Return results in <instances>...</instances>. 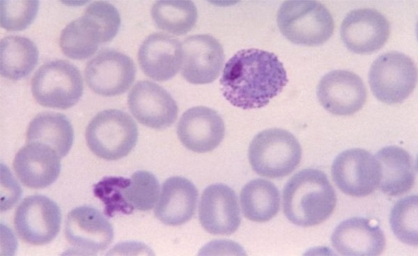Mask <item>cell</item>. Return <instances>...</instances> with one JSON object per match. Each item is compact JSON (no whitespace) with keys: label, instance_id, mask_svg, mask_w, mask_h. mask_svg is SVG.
Instances as JSON below:
<instances>
[{"label":"cell","instance_id":"cell-21","mask_svg":"<svg viewBox=\"0 0 418 256\" xmlns=\"http://www.w3.org/2000/svg\"><path fill=\"white\" fill-rule=\"evenodd\" d=\"M197 200L198 191L192 182L180 176L169 177L162 186L155 215L165 225H183L194 216Z\"/></svg>","mask_w":418,"mask_h":256},{"label":"cell","instance_id":"cell-7","mask_svg":"<svg viewBox=\"0 0 418 256\" xmlns=\"http://www.w3.org/2000/svg\"><path fill=\"white\" fill-rule=\"evenodd\" d=\"M417 79L414 61L398 51H389L372 63L369 82L374 96L387 104L403 102L413 92Z\"/></svg>","mask_w":418,"mask_h":256},{"label":"cell","instance_id":"cell-31","mask_svg":"<svg viewBox=\"0 0 418 256\" xmlns=\"http://www.w3.org/2000/svg\"><path fill=\"white\" fill-rule=\"evenodd\" d=\"M84 15L90 17L98 26L102 42L111 41L117 34L121 17L117 8L105 1H93L84 10Z\"/></svg>","mask_w":418,"mask_h":256},{"label":"cell","instance_id":"cell-17","mask_svg":"<svg viewBox=\"0 0 418 256\" xmlns=\"http://www.w3.org/2000/svg\"><path fill=\"white\" fill-rule=\"evenodd\" d=\"M224 122L214 109L195 106L185 111L177 125L180 141L188 150L205 153L215 150L222 141Z\"/></svg>","mask_w":418,"mask_h":256},{"label":"cell","instance_id":"cell-19","mask_svg":"<svg viewBox=\"0 0 418 256\" xmlns=\"http://www.w3.org/2000/svg\"><path fill=\"white\" fill-rule=\"evenodd\" d=\"M182 44L175 37L154 33L148 35L138 51L139 64L144 73L157 81L173 78L182 65Z\"/></svg>","mask_w":418,"mask_h":256},{"label":"cell","instance_id":"cell-28","mask_svg":"<svg viewBox=\"0 0 418 256\" xmlns=\"http://www.w3.org/2000/svg\"><path fill=\"white\" fill-rule=\"evenodd\" d=\"M151 16L159 29L181 35L194 27L198 13L191 1H157L152 6Z\"/></svg>","mask_w":418,"mask_h":256},{"label":"cell","instance_id":"cell-1","mask_svg":"<svg viewBox=\"0 0 418 256\" xmlns=\"http://www.w3.org/2000/svg\"><path fill=\"white\" fill-rule=\"evenodd\" d=\"M287 83L286 71L278 57L253 48L236 52L225 64L220 79L225 99L245 110L266 106Z\"/></svg>","mask_w":418,"mask_h":256},{"label":"cell","instance_id":"cell-13","mask_svg":"<svg viewBox=\"0 0 418 256\" xmlns=\"http://www.w3.org/2000/svg\"><path fill=\"white\" fill-rule=\"evenodd\" d=\"M65 236L68 242L87 255L106 250L114 239L111 224L94 207L80 206L71 210L65 219Z\"/></svg>","mask_w":418,"mask_h":256},{"label":"cell","instance_id":"cell-24","mask_svg":"<svg viewBox=\"0 0 418 256\" xmlns=\"http://www.w3.org/2000/svg\"><path fill=\"white\" fill-rule=\"evenodd\" d=\"M240 202L244 216L254 222L264 223L279 211L280 194L275 185L264 179H256L241 190Z\"/></svg>","mask_w":418,"mask_h":256},{"label":"cell","instance_id":"cell-3","mask_svg":"<svg viewBox=\"0 0 418 256\" xmlns=\"http://www.w3.org/2000/svg\"><path fill=\"white\" fill-rule=\"evenodd\" d=\"M277 21L281 33L297 45H322L334 30L331 13L316 1H284L278 10Z\"/></svg>","mask_w":418,"mask_h":256},{"label":"cell","instance_id":"cell-25","mask_svg":"<svg viewBox=\"0 0 418 256\" xmlns=\"http://www.w3.org/2000/svg\"><path fill=\"white\" fill-rule=\"evenodd\" d=\"M38 59L36 44L28 38L8 35L0 44V71L1 76L19 80L34 69Z\"/></svg>","mask_w":418,"mask_h":256},{"label":"cell","instance_id":"cell-27","mask_svg":"<svg viewBox=\"0 0 418 256\" xmlns=\"http://www.w3.org/2000/svg\"><path fill=\"white\" fill-rule=\"evenodd\" d=\"M118 184L124 214H130L134 209L150 210L158 200L159 182L148 171H136L130 178L118 177Z\"/></svg>","mask_w":418,"mask_h":256},{"label":"cell","instance_id":"cell-9","mask_svg":"<svg viewBox=\"0 0 418 256\" xmlns=\"http://www.w3.org/2000/svg\"><path fill=\"white\" fill-rule=\"evenodd\" d=\"M332 176L345 194L364 197L373 192L380 182L378 161L369 152L360 148L346 150L334 159Z\"/></svg>","mask_w":418,"mask_h":256},{"label":"cell","instance_id":"cell-23","mask_svg":"<svg viewBox=\"0 0 418 256\" xmlns=\"http://www.w3.org/2000/svg\"><path fill=\"white\" fill-rule=\"evenodd\" d=\"M74 131L68 118L55 112H42L31 121L26 133V142L40 143L52 147L61 159L71 149Z\"/></svg>","mask_w":418,"mask_h":256},{"label":"cell","instance_id":"cell-26","mask_svg":"<svg viewBox=\"0 0 418 256\" xmlns=\"http://www.w3.org/2000/svg\"><path fill=\"white\" fill-rule=\"evenodd\" d=\"M102 35L96 24L83 16L70 22L62 31L59 45L63 53L72 59H85L93 55Z\"/></svg>","mask_w":418,"mask_h":256},{"label":"cell","instance_id":"cell-15","mask_svg":"<svg viewBox=\"0 0 418 256\" xmlns=\"http://www.w3.org/2000/svg\"><path fill=\"white\" fill-rule=\"evenodd\" d=\"M390 33L386 17L373 8L351 10L343 19L341 38L346 47L359 54H367L381 49Z\"/></svg>","mask_w":418,"mask_h":256},{"label":"cell","instance_id":"cell-11","mask_svg":"<svg viewBox=\"0 0 418 256\" xmlns=\"http://www.w3.org/2000/svg\"><path fill=\"white\" fill-rule=\"evenodd\" d=\"M129 109L141 124L155 129L171 126L178 108L171 95L162 86L150 81H139L127 97Z\"/></svg>","mask_w":418,"mask_h":256},{"label":"cell","instance_id":"cell-18","mask_svg":"<svg viewBox=\"0 0 418 256\" xmlns=\"http://www.w3.org/2000/svg\"><path fill=\"white\" fill-rule=\"evenodd\" d=\"M61 158L49 146L29 143L17 152L13 168L20 182L31 189H43L52 184L61 172Z\"/></svg>","mask_w":418,"mask_h":256},{"label":"cell","instance_id":"cell-6","mask_svg":"<svg viewBox=\"0 0 418 256\" xmlns=\"http://www.w3.org/2000/svg\"><path fill=\"white\" fill-rule=\"evenodd\" d=\"M31 85L32 95L39 104L59 109L74 106L84 90L79 69L60 59L42 65L34 73Z\"/></svg>","mask_w":418,"mask_h":256},{"label":"cell","instance_id":"cell-2","mask_svg":"<svg viewBox=\"0 0 418 256\" xmlns=\"http://www.w3.org/2000/svg\"><path fill=\"white\" fill-rule=\"evenodd\" d=\"M336 204L332 184L327 175L318 169L299 171L284 189V213L297 226L311 227L323 223L332 214Z\"/></svg>","mask_w":418,"mask_h":256},{"label":"cell","instance_id":"cell-29","mask_svg":"<svg viewBox=\"0 0 418 256\" xmlns=\"http://www.w3.org/2000/svg\"><path fill=\"white\" fill-rule=\"evenodd\" d=\"M418 196L409 195L397 201L392 209L389 224L396 238L407 245L418 244Z\"/></svg>","mask_w":418,"mask_h":256},{"label":"cell","instance_id":"cell-12","mask_svg":"<svg viewBox=\"0 0 418 256\" xmlns=\"http://www.w3.org/2000/svg\"><path fill=\"white\" fill-rule=\"evenodd\" d=\"M366 89L355 73L336 70L324 75L317 87L322 106L336 115H350L359 111L366 100Z\"/></svg>","mask_w":418,"mask_h":256},{"label":"cell","instance_id":"cell-22","mask_svg":"<svg viewBox=\"0 0 418 256\" xmlns=\"http://www.w3.org/2000/svg\"><path fill=\"white\" fill-rule=\"evenodd\" d=\"M375 157L380 168L379 189L391 196L401 195L414 185V161L403 148L389 145L380 149Z\"/></svg>","mask_w":418,"mask_h":256},{"label":"cell","instance_id":"cell-14","mask_svg":"<svg viewBox=\"0 0 418 256\" xmlns=\"http://www.w3.org/2000/svg\"><path fill=\"white\" fill-rule=\"evenodd\" d=\"M181 74L193 84H207L219 75L224 62L220 42L208 34L190 35L182 43Z\"/></svg>","mask_w":418,"mask_h":256},{"label":"cell","instance_id":"cell-16","mask_svg":"<svg viewBox=\"0 0 418 256\" xmlns=\"http://www.w3.org/2000/svg\"><path fill=\"white\" fill-rule=\"evenodd\" d=\"M199 221L210 234L230 235L241 221L235 191L224 184L208 186L203 191L199 207Z\"/></svg>","mask_w":418,"mask_h":256},{"label":"cell","instance_id":"cell-4","mask_svg":"<svg viewBox=\"0 0 418 256\" xmlns=\"http://www.w3.org/2000/svg\"><path fill=\"white\" fill-rule=\"evenodd\" d=\"M252 169L259 175L272 179L291 174L302 159V148L295 136L287 130H263L252 139L248 151Z\"/></svg>","mask_w":418,"mask_h":256},{"label":"cell","instance_id":"cell-8","mask_svg":"<svg viewBox=\"0 0 418 256\" xmlns=\"http://www.w3.org/2000/svg\"><path fill=\"white\" fill-rule=\"evenodd\" d=\"M59 205L42 195L25 198L16 209L14 227L19 238L33 246H43L59 234L61 223Z\"/></svg>","mask_w":418,"mask_h":256},{"label":"cell","instance_id":"cell-20","mask_svg":"<svg viewBox=\"0 0 418 256\" xmlns=\"http://www.w3.org/2000/svg\"><path fill=\"white\" fill-rule=\"evenodd\" d=\"M331 243L343 255L375 256L384 251L386 240L379 225L369 218L353 217L336 226Z\"/></svg>","mask_w":418,"mask_h":256},{"label":"cell","instance_id":"cell-30","mask_svg":"<svg viewBox=\"0 0 418 256\" xmlns=\"http://www.w3.org/2000/svg\"><path fill=\"white\" fill-rule=\"evenodd\" d=\"M1 26L10 31H22L35 19L39 8L38 1H1Z\"/></svg>","mask_w":418,"mask_h":256},{"label":"cell","instance_id":"cell-10","mask_svg":"<svg viewBox=\"0 0 418 256\" xmlns=\"http://www.w3.org/2000/svg\"><path fill=\"white\" fill-rule=\"evenodd\" d=\"M136 67L127 55L114 50L100 51L86 65L84 76L88 87L106 97L125 93L135 79Z\"/></svg>","mask_w":418,"mask_h":256},{"label":"cell","instance_id":"cell-5","mask_svg":"<svg viewBox=\"0 0 418 256\" xmlns=\"http://www.w3.org/2000/svg\"><path fill=\"white\" fill-rule=\"evenodd\" d=\"M136 122L127 113L107 109L96 114L86 129L91 151L100 158L114 161L127 156L138 139Z\"/></svg>","mask_w":418,"mask_h":256}]
</instances>
